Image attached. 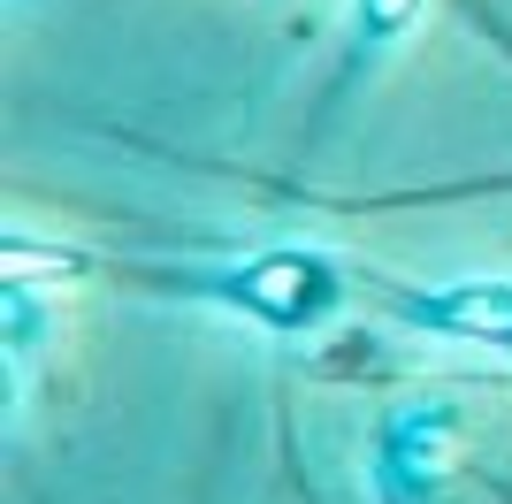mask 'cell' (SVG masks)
Listing matches in <instances>:
<instances>
[{
    "instance_id": "cell-1",
    "label": "cell",
    "mask_w": 512,
    "mask_h": 504,
    "mask_svg": "<svg viewBox=\"0 0 512 504\" xmlns=\"http://www.w3.org/2000/svg\"><path fill=\"white\" fill-rule=\"evenodd\" d=\"M222 298H237L245 314L260 321H283V329H299V321H314L329 298H337V268L329 260H314V252H268V260H253L245 275H230L222 283Z\"/></svg>"
},
{
    "instance_id": "cell-2",
    "label": "cell",
    "mask_w": 512,
    "mask_h": 504,
    "mask_svg": "<svg viewBox=\"0 0 512 504\" xmlns=\"http://www.w3.org/2000/svg\"><path fill=\"white\" fill-rule=\"evenodd\" d=\"M421 321H444V329H467V336H490V344H512V291L497 283H474V291H444L428 298Z\"/></svg>"
},
{
    "instance_id": "cell-3",
    "label": "cell",
    "mask_w": 512,
    "mask_h": 504,
    "mask_svg": "<svg viewBox=\"0 0 512 504\" xmlns=\"http://www.w3.org/2000/svg\"><path fill=\"white\" fill-rule=\"evenodd\" d=\"M0 268H8V283H39V275H77L85 260H77V252H54V245H8Z\"/></svg>"
},
{
    "instance_id": "cell-4",
    "label": "cell",
    "mask_w": 512,
    "mask_h": 504,
    "mask_svg": "<svg viewBox=\"0 0 512 504\" xmlns=\"http://www.w3.org/2000/svg\"><path fill=\"white\" fill-rule=\"evenodd\" d=\"M367 8V31H406L413 23V0H360Z\"/></svg>"
}]
</instances>
